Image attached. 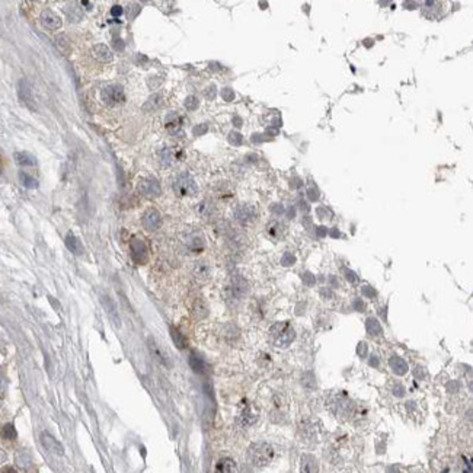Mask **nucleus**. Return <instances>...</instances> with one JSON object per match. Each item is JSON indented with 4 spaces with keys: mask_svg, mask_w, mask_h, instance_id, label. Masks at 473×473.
Here are the masks:
<instances>
[{
    "mask_svg": "<svg viewBox=\"0 0 473 473\" xmlns=\"http://www.w3.org/2000/svg\"><path fill=\"white\" fill-rule=\"evenodd\" d=\"M249 460L256 467H265L274 459V448L268 443H255L249 447Z\"/></svg>",
    "mask_w": 473,
    "mask_h": 473,
    "instance_id": "nucleus-1",
    "label": "nucleus"
},
{
    "mask_svg": "<svg viewBox=\"0 0 473 473\" xmlns=\"http://www.w3.org/2000/svg\"><path fill=\"white\" fill-rule=\"evenodd\" d=\"M271 338L275 347L278 348H287L294 340L293 328L288 323H275L271 328Z\"/></svg>",
    "mask_w": 473,
    "mask_h": 473,
    "instance_id": "nucleus-2",
    "label": "nucleus"
},
{
    "mask_svg": "<svg viewBox=\"0 0 473 473\" xmlns=\"http://www.w3.org/2000/svg\"><path fill=\"white\" fill-rule=\"evenodd\" d=\"M101 98H102L104 104L108 105V106H117V105H121L125 101L123 87L118 85H109L104 87L102 92H101Z\"/></svg>",
    "mask_w": 473,
    "mask_h": 473,
    "instance_id": "nucleus-3",
    "label": "nucleus"
},
{
    "mask_svg": "<svg viewBox=\"0 0 473 473\" xmlns=\"http://www.w3.org/2000/svg\"><path fill=\"white\" fill-rule=\"evenodd\" d=\"M173 189L178 195H194L197 192V184L188 173L179 175L173 182Z\"/></svg>",
    "mask_w": 473,
    "mask_h": 473,
    "instance_id": "nucleus-4",
    "label": "nucleus"
},
{
    "mask_svg": "<svg viewBox=\"0 0 473 473\" xmlns=\"http://www.w3.org/2000/svg\"><path fill=\"white\" fill-rule=\"evenodd\" d=\"M256 419H258V411L254 408V405L245 403V405L240 407V409H239V415H237V422H239V425H254L256 422Z\"/></svg>",
    "mask_w": 473,
    "mask_h": 473,
    "instance_id": "nucleus-5",
    "label": "nucleus"
},
{
    "mask_svg": "<svg viewBox=\"0 0 473 473\" xmlns=\"http://www.w3.org/2000/svg\"><path fill=\"white\" fill-rule=\"evenodd\" d=\"M18 95L19 99L22 101V104L27 105V108H29L31 111H37V105L34 101V96H32V89L31 85L28 83V80L22 79L18 85Z\"/></svg>",
    "mask_w": 473,
    "mask_h": 473,
    "instance_id": "nucleus-6",
    "label": "nucleus"
},
{
    "mask_svg": "<svg viewBox=\"0 0 473 473\" xmlns=\"http://www.w3.org/2000/svg\"><path fill=\"white\" fill-rule=\"evenodd\" d=\"M142 223L143 227L146 229V230H157L159 227H161L162 223V218L161 214H159V211L157 210H154V208H149L144 214H143L142 218Z\"/></svg>",
    "mask_w": 473,
    "mask_h": 473,
    "instance_id": "nucleus-7",
    "label": "nucleus"
},
{
    "mask_svg": "<svg viewBox=\"0 0 473 473\" xmlns=\"http://www.w3.org/2000/svg\"><path fill=\"white\" fill-rule=\"evenodd\" d=\"M130 249H131V255L134 262L137 264H144L147 261V247L144 245V242L140 239H132L131 243H130Z\"/></svg>",
    "mask_w": 473,
    "mask_h": 473,
    "instance_id": "nucleus-8",
    "label": "nucleus"
},
{
    "mask_svg": "<svg viewBox=\"0 0 473 473\" xmlns=\"http://www.w3.org/2000/svg\"><path fill=\"white\" fill-rule=\"evenodd\" d=\"M39 19H41V24H42L46 28L53 29V31H54V29L61 28V24H63V22H61V19H60V16H58L57 13H54L51 9L42 10V12H41V16H39Z\"/></svg>",
    "mask_w": 473,
    "mask_h": 473,
    "instance_id": "nucleus-9",
    "label": "nucleus"
},
{
    "mask_svg": "<svg viewBox=\"0 0 473 473\" xmlns=\"http://www.w3.org/2000/svg\"><path fill=\"white\" fill-rule=\"evenodd\" d=\"M139 189L144 197L154 198V197L161 195V185L156 179H143L139 185Z\"/></svg>",
    "mask_w": 473,
    "mask_h": 473,
    "instance_id": "nucleus-10",
    "label": "nucleus"
},
{
    "mask_svg": "<svg viewBox=\"0 0 473 473\" xmlns=\"http://www.w3.org/2000/svg\"><path fill=\"white\" fill-rule=\"evenodd\" d=\"M41 441H42V445L47 448L50 453L57 454V456H63V454H64V448H63V445L60 444V443H58V441H57L56 438H54L51 434H48V433H42V434H41Z\"/></svg>",
    "mask_w": 473,
    "mask_h": 473,
    "instance_id": "nucleus-11",
    "label": "nucleus"
},
{
    "mask_svg": "<svg viewBox=\"0 0 473 473\" xmlns=\"http://www.w3.org/2000/svg\"><path fill=\"white\" fill-rule=\"evenodd\" d=\"M235 216H236V220L239 223L247 224L255 218V210L251 206H240V207H237Z\"/></svg>",
    "mask_w": 473,
    "mask_h": 473,
    "instance_id": "nucleus-12",
    "label": "nucleus"
},
{
    "mask_svg": "<svg viewBox=\"0 0 473 473\" xmlns=\"http://www.w3.org/2000/svg\"><path fill=\"white\" fill-rule=\"evenodd\" d=\"M300 472L302 473H318L319 472V464L318 460L313 457L312 454H304L300 460Z\"/></svg>",
    "mask_w": 473,
    "mask_h": 473,
    "instance_id": "nucleus-13",
    "label": "nucleus"
},
{
    "mask_svg": "<svg viewBox=\"0 0 473 473\" xmlns=\"http://www.w3.org/2000/svg\"><path fill=\"white\" fill-rule=\"evenodd\" d=\"M94 56L101 63H109L112 60V53L105 44H96V46H94Z\"/></svg>",
    "mask_w": 473,
    "mask_h": 473,
    "instance_id": "nucleus-14",
    "label": "nucleus"
},
{
    "mask_svg": "<svg viewBox=\"0 0 473 473\" xmlns=\"http://www.w3.org/2000/svg\"><path fill=\"white\" fill-rule=\"evenodd\" d=\"M66 246L70 252H73L75 255H82L83 254V245L79 240V237H76L72 232L67 233L66 236Z\"/></svg>",
    "mask_w": 473,
    "mask_h": 473,
    "instance_id": "nucleus-15",
    "label": "nucleus"
},
{
    "mask_svg": "<svg viewBox=\"0 0 473 473\" xmlns=\"http://www.w3.org/2000/svg\"><path fill=\"white\" fill-rule=\"evenodd\" d=\"M216 473H237V466L235 460L229 457L218 460L217 466H216Z\"/></svg>",
    "mask_w": 473,
    "mask_h": 473,
    "instance_id": "nucleus-16",
    "label": "nucleus"
},
{
    "mask_svg": "<svg viewBox=\"0 0 473 473\" xmlns=\"http://www.w3.org/2000/svg\"><path fill=\"white\" fill-rule=\"evenodd\" d=\"M181 125H182V120H181L178 114H170L166 117V128L169 132L178 134L181 130Z\"/></svg>",
    "mask_w": 473,
    "mask_h": 473,
    "instance_id": "nucleus-17",
    "label": "nucleus"
},
{
    "mask_svg": "<svg viewBox=\"0 0 473 473\" xmlns=\"http://www.w3.org/2000/svg\"><path fill=\"white\" fill-rule=\"evenodd\" d=\"M102 300H104V306H105V309H106V312H108L109 319H111V321H112L117 326H120V323H121V322H120V316H118L117 309H115L114 303L111 302V299H109V297H106V296H104V299H102Z\"/></svg>",
    "mask_w": 473,
    "mask_h": 473,
    "instance_id": "nucleus-18",
    "label": "nucleus"
},
{
    "mask_svg": "<svg viewBox=\"0 0 473 473\" xmlns=\"http://www.w3.org/2000/svg\"><path fill=\"white\" fill-rule=\"evenodd\" d=\"M15 161L18 165L20 166H34L37 161H35V157L32 156V154H29V153H25V151H18V153H15Z\"/></svg>",
    "mask_w": 473,
    "mask_h": 473,
    "instance_id": "nucleus-19",
    "label": "nucleus"
},
{
    "mask_svg": "<svg viewBox=\"0 0 473 473\" xmlns=\"http://www.w3.org/2000/svg\"><path fill=\"white\" fill-rule=\"evenodd\" d=\"M170 335H172V340L175 342V345H176L179 350H185V348H187V340L184 338V335H182L178 329L170 328Z\"/></svg>",
    "mask_w": 473,
    "mask_h": 473,
    "instance_id": "nucleus-20",
    "label": "nucleus"
},
{
    "mask_svg": "<svg viewBox=\"0 0 473 473\" xmlns=\"http://www.w3.org/2000/svg\"><path fill=\"white\" fill-rule=\"evenodd\" d=\"M189 364H191V367L194 369L195 373H204V370H206V363L199 358L197 354H191V357H189Z\"/></svg>",
    "mask_w": 473,
    "mask_h": 473,
    "instance_id": "nucleus-21",
    "label": "nucleus"
},
{
    "mask_svg": "<svg viewBox=\"0 0 473 473\" xmlns=\"http://www.w3.org/2000/svg\"><path fill=\"white\" fill-rule=\"evenodd\" d=\"M19 178H20V182L24 184V187H27V188H31V189L38 188V181L35 179V178H32V176L28 175V173L20 172V173H19Z\"/></svg>",
    "mask_w": 473,
    "mask_h": 473,
    "instance_id": "nucleus-22",
    "label": "nucleus"
},
{
    "mask_svg": "<svg viewBox=\"0 0 473 473\" xmlns=\"http://www.w3.org/2000/svg\"><path fill=\"white\" fill-rule=\"evenodd\" d=\"M194 274L198 280H207L208 275H210V269L204 262H198L195 265V269H194Z\"/></svg>",
    "mask_w": 473,
    "mask_h": 473,
    "instance_id": "nucleus-23",
    "label": "nucleus"
},
{
    "mask_svg": "<svg viewBox=\"0 0 473 473\" xmlns=\"http://www.w3.org/2000/svg\"><path fill=\"white\" fill-rule=\"evenodd\" d=\"M161 99H162L161 95H153V96L149 98L147 104L143 106V109H144V111H154L156 108H159V105H161Z\"/></svg>",
    "mask_w": 473,
    "mask_h": 473,
    "instance_id": "nucleus-24",
    "label": "nucleus"
},
{
    "mask_svg": "<svg viewBox=\"0 0 473 473\" xmlns=\"http://www.w3.org/2000/svg\"><path fill=\"white\" fill-rule=\"evenodd\" d=\"M56 44L57 48L63 53V54H67L69 51H70V44H69V39L66 38V35H58L56 38Z\"/></svg>",
    "mask_w": 473,
    "mask_h": 473,
    "instance_id": "nucleus-25",
    "label": "nucleus"
},
{
    "mask_svg": "<svg viewBox=\"0 0 473 473\" xmlns=\"http://www.w3.org/2000/svg\"><path fill=\"white\" fill-rule=\"evenodd\" d=\"M149 345H150L151 354H153V355H154V357L157 358V361H161L162 364H168V363H166V357H165V355L162 354V351L159 350V347H157V345L154 344V341L149 340Z\"/></svg>",
    "mask_w": 473,
    "mask_h": 473,
    "instance_id": "nucleus-26",
    "label": "nucleus"
},
{
    "mask_svg": "<svg viewBox=\"0 0 473 473\" xmlns=\"http://www.w3.org/2000/svg\"><path fill=\"white\" fill-rule=\"evenodd\" d=\"M2 437L5 438V440H15L16 438V430H15V426L12 425V424H8V425H5L2 428Z\"/></svg>",
    "mask_w": 473,
    "mask_h": 473,
    "instance_id": "nucleus-27",
    "label": "nucleus"
},
{
    "mask_svg": "<svg viewBox=\"0 0 473 473\" xmlns=\"http://www.w3.org/2000/svg\"><path fill=\"white\" fill-rule=\"evenodd\" d=\"M268 235L271 237H274V239L281 237V235H283V226L280 223H271L268 226Z\"/></svg>",
    "mask_w": 473,
    "mask_h": 473,
    "instance_id": "nucleus-28",
    "label": "nucleus"
},
{
    "mask_svg": "<svg viewBox=\"0 0 473 473\" xmlns=\"http://www.w3.org/2000/svg\"><path fill=\"white\" fill-rule=\"evenodd\" d=\"M390 366L393 367V370H396L399 374H403L407 371V364L402 361L400 358H392L390 361Z\"/></svg>",
    "mask_w": 473,
    "mask_h": 473,
    "instance_id": "nucleus-29",
    "label": "nucleus"
},
{
    "mask_svg": "<svg viewBox=\"0 0 473 473\" xmlns=\"http://www.w3.org/2000/svg\"><path fill=\"white\" fill-rule=\"evenodd\" d=\"M8 393V378L0 373V397H5Z\"/></svg>",
    "mask_w": 473,
    "mask_h": 473,
    "instance_id": "nucleus-30",
    "label": "nucleus"
},
{
    "mask_svg": "<svg viewBox=\"0 0 473 473\" xmlns=\"http://www.w3.org/2000/svg\"><path fill=\"white\" fill-rule=\"evenodd\" d=\"M195 314H197V318H204L206 314H207V309H206V306L202 304L201 302L197 303V306H195Z\"/></svg>",
    "mask_w": 473,
    "mask_h": 473,
    "instance_id": "nucleus-31",
    "label": "nucleus"
},
{
    "mask_svg": "<svg viewBox=\"0 0 473 473\" xmlns=\"http://www.w3.org/2000/svg\"><path fill=\"white\" fill-rule=\"evenodd\" d=\"M185 106H187L188 109H195V108L198 106V101H197V98H195V96H188V98H187V101H185Z\"/></svg>",
    "mask_w": 473,
    "mask_h": 473,
    "instance_id": "nucleus-32",
    "label": "nucleus"
},
{
    "mask_svg": "<svg viewBox=\"0 0 473 473\" xmlns=\"http://www.w3.org/2000/svg\"><path fill=\"white\" fill-rule=\"evenodd\" d=\"M229 142L232 143V144H235V146H237V144L242 143V136H240L239 132H230V134H229Z\"/></svg>",
    "mask_w": 473,
    "mask_h": 473,
    "instance_id": "nucleus-33",
    "label": "nucleus"
},
{
    "mask_svg": "<svg viewBox=\"0 0 473 473\" xmlns=\"http://www.w3.org/2000/svg\"><path fill=\"white\" fill-rule=\"evenodd\" d=\"M221 96H223V99H224V101H232V99L235 98V94H233V91H232V89L226 87V89H223V91H221Z\"/></svg>",
    "mask_w": 473,
    "mask_h": 473,
    "instance_id": "nucleus-34",
    "label": "nucleus"
},
{
    "mask_svg": "<svg viewBox=\"0 0 473 473\" xmlns=\"http://www.w3.org/2000/svg\"><path fill=\"white\" fill-rule=\"evenodd\" d=\"M111 13H112V16H121V15H123V8L118 6V5H115V6H112V9H111Z\"/></svg>",
    "mask_w": 473,
    "mask_h": 473,
    "instance_id": "nucleus-35",
    "label": "nucleus"
},
{
    "mask_svg": "<svg viewBox=\"0 0 473 473\" xmlns=\"http://www.w3.org/2000/svg\"><path fill=\"white\" fill-rule=\"evenodd\" d=\"M206 131H207V125H206V124L198 125V127H195V128H194V134H195V136H201L202 132H206Z\"/></svg>",
    "mask_w": 473,
    "mask_h": 473,
    "instance_id": "nucleus-36",
    "label": "nucleus"
},
{
    "mask_svg": "<svg viewBox=\"0 0 473 473\" xmlns=\"http://www.w3.org/2000/svg\"><path fill=\"white\" fill-rule=\"evenodd\" d=\"M6 459H8V454H6V452H5L3 448H0V464L5 463Z\"/></svg>",
    "mask_w": 473,
    "mask_h": 473,
    "instance_id": "nucleus-37",
    "label": "nucleus"
},
{
    "mask_svg": "<svg viewBox=\"0 0 473 473\" xmlns=\"http://www.w3.org/2000/svg\"><path fill=\"white\" fill-rule=\"evenodd\" d=\"M0 473H18V472H16L12 466H6V467H3V469H2V472Z\"/></svg>",
    "mask_w": 473,
    "mask_h": 473,
    "instance_id": "nucleus-38",
    "label": "nucleus"
},
{
    "mask_svg": "<svg viewBox=\"0 0 473 473\" xmlns=\"http://www.w3.org/2000/svg\"><path fill=\"white\" fill-rule=\"evenodd\" d=\"M242 473H252V472H251L249 469H243V472H242Z\"/></svg>",
    "mask_w": 473,
    "mask_h": 473,
    "instance_id": "nucleus-39",
    "label": "nucleus"
},
{
    "mask_svg": "<svg viewBox=\"0 0 473 473\" xmlns=\"http://www.w3.org/2000/svg\"><path fill=\"white\" fill-rule=\"evenodd\" d=\"M0 170H2V165H0Z\"/></svg>",
    "mask_w": 473,
    "mask_h": 473,
    "instance_id": "nucleus-40",
    "label": "nucleus"
}]
</instances>
